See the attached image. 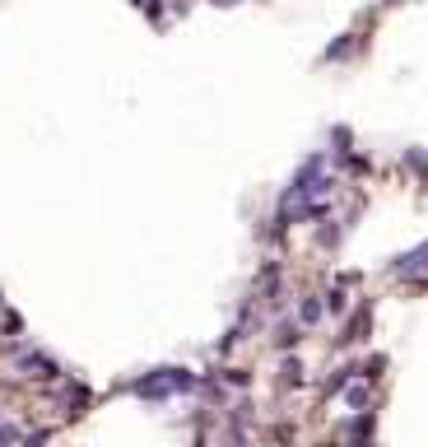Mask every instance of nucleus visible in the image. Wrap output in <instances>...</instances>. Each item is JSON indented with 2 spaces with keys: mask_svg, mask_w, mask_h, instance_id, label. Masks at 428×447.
<instances>
[{
  "mask_svg": "<svg viewBox=\"0 0 428 447\" xmlns=\"http://www.w3.org/2000/svg\"><path fill=\"white\" fill-rule=\"evenodd\" d=\"M10 443H19V429H0V447H10Z\"/></svg>",
  "mask_w": 428,
  "mask_h": 447,
  "instance_id": "1",
  "label": "nucleus"
}]
</instances>
